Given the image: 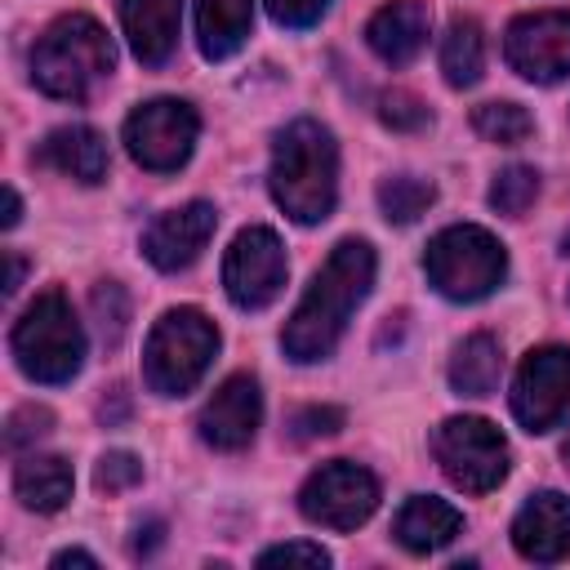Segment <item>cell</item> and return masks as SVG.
Returning a JSON list of instances; mask_svg holds the SVG:
<instances>
[{"label": "cell", "mask_w": 570, "mask_h": 570, "mask_svg": "<svg viewBox=\"0 0 570 570\" xmlns=\"http://www.w3.org/2000/svg\"><path fill=\"white\" fill-rule=\"evenodd\" d=\"M370 285H374V249H370V240H356V236L338 240L330 249V258L321 263V272L312 276L307 294L298 298L294 316L281 330L285 356L303 361V365L330 356L338 347L352 312L365 303Z\"/></svg>", "instance_id": "cell-1"}, {"label": "cell", "mask_w": 570, "mask_h": 570, "mask_svg": "<svg viewBox=\"0 0 570 570\" xmlns=\"http://www.w3.org/2000/svg\"><path fill=\"white\" fill-rule=\"evenodd\" d=\"M272 200L294 218V223H321L330 218L338 200V147L325 125L316 120H294L276 134L272 147V169H267Z\"/></svg>", "instance_id": "cell-2"}, {"label": "cell", "mask_w": 570, "mask_h": 570, "mask_svg": "<svg viewBox=\"0 0 570 570\" xmlns=\"http://www.w3.org/2000/svg\"><path fill=\"white\" fill-rule=\"evenodd\" d=\"M116 67L111 36L89 13H62L45 27V36L31 49V80L49 98H89L98 80H107Z\"/></svg>", "instance_id": "cell-3"}, {"label": "cell", "mask_w": 570, "mask_h": 570, "mask_svg": "<svg viewBox=\"0 0 570 570\" xmlns=\"http://www.w3.org/2000/svg\"><path fill=\"white\" fill-rule=\"evenodd\" d=\"M218 352V330L200 307H169L142 347V379L160 396L191 392Z\"/></svg>", "instance_id": "cell-4"}, {"label": "cell", "mask_w": 570, "mask_h": 570, "mask_svg": "<svg viewBox=\"0 0 570 570\" xmlns=\"http://www.w3.org/2000/svg\"><path fill=\"white\" fill-rule=\"evenodd\" d=\"M13 361L36 383H67L85 365V330L58 289H45L13 325Z\"/></svg>", "instance_id": "cell-5"}, {"label": "cell", "mask_w": 570, "mask_h": 570, "mask_svg": "<svg viewBox=\"0 0 570 570\" xmlns=\"http://www.w3.org/2000/svg\"><path fill=\"white\" fill-rule=\"evenodd\" d=\"M423 272L436 294H445L454 303H476L499 289V281L508 272V254H503L499 236H490L485 227L454 223L428 240Z\"/></svg>", "instance_id": "cell-6"}, {"label": "cell", "mask_w": 570, "mask_h": 570, "mask_svg": "<svg viewBox=\"0 0 570 570\" xmlns=\"http://www.w3.org/2000/svg\"><path fill=\"white\" fill-rule=\"evenodd\" d=\"M432 454L450 485H459L463 494H490L508 476V441L490 419L476 414L445 419L432 436Z\"/></svg>", "instance_id": "cell-7"}, {"label": "cell", "mask_w": 570, "mask_h": 570, "mask_svg": "<svg viewBox=\"0 0 570 570\" xmlns=\"http://www.w3.org/2000/svg\"><path fill=\"white\" fill-rule=\"evenodd\" d=\"M196 134H200V120H196L191 102H183V98H151V102L134 107L125 120L129 156L151 174L178 169L191 156Z\"/></svg>", "instance_id": "cell-8"}, {"label": "cell", "mask_w": 570, "mask_h": 570, "mask_svg": "<svg viewBox=\"0 0 570 570\" xmlns=\"http://www.w3.org/2000/svg\"><path fill=\"white\" fill-rule=\"evenodd\" d=\"M374 508H379V481L347 459L316 468L298 490V512L325 530H356L361 521H370Z\"/></svg>", "instance_id": "cell-9"}, {"label": "cell", "mask_w": 570, "mask_h": 570, "mask_svg": "<svg viewBox=\"0 0 570 570\" xmlns=\"http://www.w3.org/2000/svg\"><path fill=\"white\" fill-rule=\"evenodd\" d=\"M285 245L272 227H245L236 232L227 258H223V285H227V298L245 312H258L267 307L281 289H285Z\"/></svg>", "instance_id": "cell-10"}, {"label": "cell", "mask_w": 570, "mask_h": 570, "mask_svg": "<svg viewBox=\"0 0 570 570\" xmlns=\"http://www.w3.org/2000/svg\"><path fill=\"white\" fill-rule=\"evenodd\" d=\"M570 410V347H534L525 352L512 379V414L525 432H548Z\"/></svg>", "instance_id": "cell-11"}, {"label": "cell", "mask_w": 570, "mask_h": 570, "mask_svg": "<svg viewBox=\"0 0 570 570\" xmlns=\"http://www.w3.org/2000/svg\"><path fill=\"white\" fill-rule=\"evenodd\" d=\"M503 53L512 71L534 85H552L570 76V9H543V13L517 18L508 27Z\"/></svg>", "instance_id": "cell-12"}, {"label": "cell", "mask_w": 570, "mask_h": 570, "mask_svg": "<svg viewBox=\"0 0 570 570\" xmlns=\"http://www.w3.org/2000/svg\"><path fill=\"white\" fill-rule=\"evenodd\" d=\"M258 419H263V392L249 374H232L200 410L196 428H200V441L214 445V450H245L258 432Z\"/></svg>", "instance_id": "cell-13"}, {"label": "cell", "mask_w": 570, "mask_h": 570, "mask_svg": "<svg viewBox=\"0 0 570 570\" xmlns=\"http://www.w3.org/2000/svg\"><path fill=\"white\" fill-rule=\"evenodd\" d=\"M214 223H218L214 205H205V200L178 205V209L160 214V218L147 227V236H142V254H147L160 272H178V267H187V263L200 258L205 240L214 236Z\"/></svg>", "instance_id": "cell-14"}, {"label": "cell", "mask_w": 570, "mask_h": 570, "mask_svg": "<svg viewBox=\"0 0 570 570\" xmlns=\"http://www.w3.org/2000/svg\"><path fill=\"white\" fill-rule=\"evenodd\" d=\"M512 548L539 566L566 561L570 557V499L557 490L530 494V503L512 521Z\"/></svg>", "instance_id": "cell-15"}, {"label": "cell", "mask_w": 570, "mask_h": 570, "mask_svg": "<svg viewBox=\"0 0 570 570\" xmlns=\"http://www.w3.org/2000/svg\"><path fill=\"white\" fill-rule=\"evenodd\" d=\"M428 31H432V9L428 0H392L383 4L370 22H365V40L370 49L392 62V67H405L423 45H428Z\"/></svg>", "instance_id": "cell-16"}, {"label": "cell", "mask_w": 570, "mask_h": 570, "mask_svg": "<svg viewBox=\"0 0 570 570\" xmlns=\"http://www.w3.org/2000/svg\"><path fill=\"white\" fill-rule=\"evenodd\" d=\"M183 0H120V27L129 36V49L138 62L160 67L178 45Z\"/></svg>", "instance_id": "cell-17"}, {"label": "cell", "mask_w": 570, "mask_h": 570, "mask_svg": "<svg viewBox=\"0 0 570 570\" xmlns=\"http://www.w3.org/2000/svg\"><path fill=\"white\" fill-rule=\"evenodd\" d=\"M107 138L89 125H62L40 142V165L76 178V183H102L107 178Z\"/></svg>", "instance_id": "cell-18"}, {"label": "cell", "mask_w": 570, "mask_h": 570, "mask_svg": "<svg viewBox=\"0 0 570 570\" xmlns=\"http://www.w3.org/2000/svg\"><path fill=\"white\" fill-rule=\"evenodd\" d=\"M463 530V517L445 503V499H432V494H414L401 512H396V543L410 548V552H436L445 548L454 534Z\"/></svg>", "instance_id": "cell-19"}, {"label": "cell", "mask_w": 570, "mask_h": 570, "mask_svg": "<svg viewBox=\"0 0 570 570\" xmlns=\"http://www.w3.org/2000/svg\"><path fill=\"white\" fill-rule=\"evenodd\" d=\"M254 22V4L249 0H196V40L205 58H232Z\"/></svg>", "instance_id": "cell-20"}, {"label": "cell", "mask_w": 570, "mask_h": 570, "mask_svg": "<svg viewBox=\"0 0 570 570\" xmlns=\"http://www.w3.org/2000/svg\"><path fill=\"white\" fill-rule=\"evenodd\" d=\"M71 463L58 454H27L13 472V490L31 512H58L71 499Z\"/></svg>", "instance_id": "cell-21"}, {"label": "cell", "mask_w": 570, "mask_h": 570, "mask_svg": "<svg viewBox=\"0 0 570 570\" xmlns=\"http://www.w3.org/2000/svg\"><path fill=\"white\" fill-rule=\"evenodd\" d=\"M503 374V347L490 334H468L450 356V387L459 396H490Z\"/></svg>", "instance_id": "cell-22"}, {"label": "cell", "mask_w": 570, "mask_h": 570, "mask_svg": "<svg viewBox=\"0 0 570 570\" xmlns=\"http://www.w3.org/2000/svg\"><path fill=\"white\" fill-rule=\"evenodd\" d=\"M441 71L454 89H468L485 71V36L476 18H454L450 31L441 36Z\"/></svg>", "instance_id": "cell-23"}, {"label": "cell", "mask_w": 570, "mask_h": 570, "mask_svg": "<svg viewBox=\"0 0 570 570\" xmlns=\"http://www.w3.org/2000/svg\"><path fill=\"white\" fill-rule=\"evenodd\" d=\"M432 200H436V187L414 174H396L379 183V209L387 223H414L419 214H428Z\"/></svg>", "instance_id": "cell-24"}, {"label": "cell", "mask_w": 570, "mask_h": 570, "mask_svg": "<svg viewBox=\"0 0 570 570\" xmlns=\"http://www.w3.org/2000/svg\"><path fill=\"white\" fill-rule=\"evenodd\" d=\"M472 125H476L481 138L503 142V147H512V142H521V138L534 134V120H530V111L521 102H481L472 111Z\"/></svg>", "instance_id": "cell-25"}, {"label": "cell", "mask_w": 570, "mask_h": 570, "mask_svg": "<svg viewBox=\"0 0 570 570\" xmlns=\"http://www.w3.org/2000/svg\"><path fill=\"white\" fill-rule=\"evenodd\" d=\"M539 196V174L530 165H508L494 183H490V205L508 218H521Z\"/></svg>", "instance_id": "cell-26"}, {"label": "cell", "mask_w": 570, "mask_h": 570, "mask_svg": "<svg viewBox=\"0 0 570 570\" xmlns=\"http://www.w3.org/2000/svg\"><path fill=\"white\" fill-rule=\"evenodd\" d=\"M89 312H94V321H98L102 343L116 347V343L125 338V321H129V298H125V289H120L116 281H98L94 294H89Z\"/></svg>", "instance_id": "cell-27"}, {"label": "cell", "mask_w": 570, "mask_h": 570, "mask_svg": "<svg viewBox=\"0 0 570 570\" xmlns=\"http://www.w3.org/2000/svg\"><path fill=\"white\" fill-rule=\"evenodd\" d=\"M379 120H383L387 129L414 134V129H423V125H428V107H423L410 89H387V94L379 98Z\"/></svg>", "instance_id": "cell-28"}, {"label": "cell", "mask_w": 570, "mask_h": 570, "mask_svg": "<svg viewBox=\"0 0 570 570\" xmlns=\"http://www.w3.org/2000/svg\"><path fill=\"white\" fill-rule=\"evenodd\" d=\"M49 428H53V414H49L45 405H22V410L9 414L4 445H9V450H27V445H36L40 436H49Z\"/></svg>", "instance_id": "cell-29"}, {"label": "cell", "mask_w": 570, "mask_h": 570, "mask_svg": "<svg viewBox=\"0 0 570 570\" xmlns=\"http://www.w3.org/2000/svg\"><path fill=\"white\" fill-rule=\"evenodd\" d=\"M94 481H98V490L120 494V490H129V485H138V481H142V463H138L129 450H107V454L98 459Z\"/></svg>", "instance_id": "cell-30"}, {"label": "cell", "mask_w": 570, "mask_h": 570, "mask_svg": "<svg viewBox=\"0 0 570 570\" xmlns=\"http://www.w3.org/2000/svg\"><path fill=\"white\" fill-rule=\"evenodd\" d=\"M343 428V410L334 405H307L289 414V436L294 441H316V436H334Z\"/></svg>", "instance_id": "cell-31"}, {"label": "cell", "mask_w": 570, "mask_h": 570, "mask_svg": "<svg viewBox=\"0 0 570 570\" xmlns=\"http://www.w3.org/2000/svg\"><path fill=\"white\" fill-rule=\"evenodd\" d=\"M325 9H330V0H267V13L281 27H312Z\"/></svg>", "instance_id": "cell-32"}, {"label": "cell", "mask_w": 570, "mask_h": 570, "mask_svg": "<svg viewBox=\"0 0 570 570\" xmlns=\"http://www.w3.org/2000/svg\"><path fill=\"white\" fill-rule=\"evenodd\" d=\"M285 561H303V566H330V552L321 543H276L258 557V566H285Z\"/></svg>", "instance_id": "cell-33"}, {"label": "cell", "mask_w": 570, "mask_h": 570, "mask_svg": "<svg viewBox=\"0 0 570 570\" xmlns=\"http://www.w3.org/2000/svg\"><path fill=\"white\" fill-rule=\"evenodd\" d=\"M160 534H165V525H160V521H147V525H138V539H134V557H151V552L160 548Z\"/></svg>", "instance_id": "cell-34"}, {"label": "cell", "mask_w": 570, "mask_h": 570, "mask_svg": "<svg viewBox=\"0 0 570 570\" xmlns=\"http://www.w3.org/2000/svg\"><path fill=\"white\" fill-rule=\"evenodd\" d=\"M18 218H22V205H18V191L13 187H4V227H18Z\"/></svg>", "instance_id": "cell-35"}, {"label": "cell", "mask_w": 570, "mask_h": 570, "mask_svg": "<svg viewBox=\"0 0 570 570\" xmlns=\"http://www.w3.org/2000/svg\"><path fill=\"white\" fill-rule=\"evenodd\" d=\"M4 267H9V276H4V294H13V289L22 285V258H18V254H4Z\"/></svg>", "instance_id": "cell-36"}, {"label": "cell", "mask_w": 570, "mask_h": 570, "mask_svg": "<svg viewBox=\"0 0 570 570\" xmlns=\"http://www.w3.org/2000/svg\"><path fill=\"white\" fill-rule=\"evenodd\" d=\"M53 566H94V557H89V552H80V548H67V552H58V557H53Z\"/></svg>", "instance_id": "cell-37"}, {"label": "cell", "mask_w": 570, "mask_h": 570, "mask_svg": "<svg viewBox=\"0 0 570 570\" xmlns=\"http://www.w3.org/2000/svg\"><path fill=\"white\" fill-rule=\"evenodd\" d=\"M561 459H566V468H570V436H566V445H561Z\"/></svg>", "instance_id": "cell-38"}, {"label": "cell", "mask_w": 570, "mask_h": 570, "mask_svg": "<svg viewBox=\"0 0 570 570\" xmlns=\"http://www.w3.org/2000/svg\"><path fill=\"white\" fill-rule=\"evenodd\" d=\"M561 249H566V254H570V232H566V240H561Z\"/></svg>", "instance_id": "cell-39"}]
</instances>
